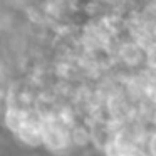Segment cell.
I'll use <instances>...</instances> for the list:
<instances>
[{"label":"cell","instance_id":"7a4b0ae2","mask_svg":"<svg viewBox=\"0 0 156 156\" xmlns=\"http://www.w3.org/2000/svg\"><path fill=\"white\" fill-rule=\"evenodd\" d=\"M17 136L20 138V141L25 143L27 146L42 144V129H41V124H37V122L27 121L20 129H19Z\"/></svg>","mask_w":156,"mask_h":156},{"label":"cell","instance_id":"3957f363","mask_svg":"<svg viewBox=\"0 0 156 156\" xmlns=\"http://www.w3.org/2000/svg\"><path fill=\"white\" fill-rule=\"evenodd\" d=\"M27 121H29L27 114H25L24 111H19V109H10V111H7V114H5V122H7L9 129L14 131L15 134H17L19 129H20Z\"/></svg>","mask_w":156,"mask_h":156},{"label":"cell","instance_id":"6da1fadb","mask_svg":"<svg viewBox=\"0 0 156 156\" xmlns=\"http://www.w3.org/2000/svg\"><path fill=\"white\" fill-rule=\"evenodd\" d=\"M42 129V144H45L51 151H64L69 146L71 136L67 134L61 124L55 122H44L41 124Z\"/></svg>","mask_w":156,"mask_h":156}]
</instances>
